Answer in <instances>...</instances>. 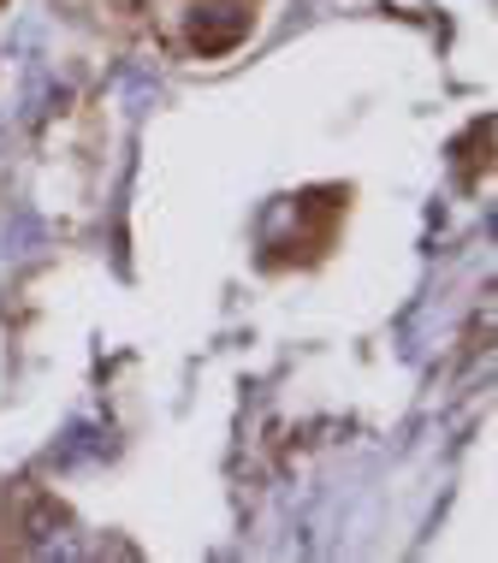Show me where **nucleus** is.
I'll list each match as a JSON object with an SVG mask.
<instances>
[]
</instances>
